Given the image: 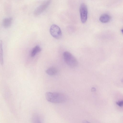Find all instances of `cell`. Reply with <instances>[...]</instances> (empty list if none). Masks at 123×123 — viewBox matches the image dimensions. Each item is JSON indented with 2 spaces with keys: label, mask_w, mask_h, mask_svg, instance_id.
I'll use <instances>...</instances> for the list:
<instances>
[{
  "label": "cell",
  "mask_w": 123,
  "mask_h": 123,
  "mask_svg": "<svg viewBox=\"0 0 123 123\" xmlns=\"http://www.w3.org/2000/svg\"><path fill=\"white\" fill-rule=\"evenodd\" d=\"M32 123H42L40 118L37 114H33L32 117Z\"/></svg>",
  "instance_id": "obj_11"
},
{
  "label": "cell",
  "mask_w": 123,
  "mask_h": 123,
  "mask_svg": "<svg viewBox=\"0 0 123 123\" xmlns=\"http://www.w3.org/2000/svg\"><path fill=\"white\" fill-rule=\"evenodd\" d=\"M83 123H90L89 122L86 120H84L83 121Z\"/></svg>",
  "instance_id": "obj_14"
},
{
  "label": "cell",
  "mask_w": 123,
  "mask_h": 123,
  "mask_svg": "<svg viewBox=\"0 0 123 123\" xmlns=\"http://www.w3.org/2000/svg\"><path fill=\"white\" fill-rule=\"evenodd\" d=\"M50 3V0L46 1L37 6L34 11V14L37 15L42 13L48 8Z\"/></svg>",
  "instance_id": "obj_5"
},
{
  "label": "cell",
  "mask_w": 123,
  "mask_h": 123,
  "mask_svg": "<svg viewBox=\"0 0 123 123\" xmlns=\"http://www.w3.org/2000/svg\"><path fill=\"white\" fill-rule=\"evenodd\" d=\"M50 32L52 36L56 39H59L62 36V33L61 29L58 26L55 24H53L51 26Z\"/></svg>",
  "instance_id": "obj_3"
},
{
  "label": "cell",
  "mask_w": 123,
  "mask_h": 123,
  "mask_svg": "<svg viewBox=\"0 0 123 123\" xmlns=\"http://www.w3.org/2000/svg\"><path fill=\"white\" fill-rule=\"evenodd\" d=\"M116 104L117 105L120 107H122L123 106V102L122 100L117 102Z\"/></svg>",
  "instance_id": "obj_12"
},
{
  "label": "cell",
  "mask_w": 123,
  "mask_h": 123,
  "mask_svg": "<svg viewBox=\"0 0 123 123\" xmlns=\"http://www.w3.org/2000/svg\"><path fill=\"white\" fill-rule=\"evenodd\" d=\"M12 18L11 17L6 18H4L2 22L3 26L6 28L9 27L12 23Z\"/></svg>",
  "instance_id": "obj_7"
},
{
  "label": "cell",
  "mask_w": 123,
  "mask_h": 123,
  "mask_svg": "<svg viewBox=\"0 0 123 123\" xmlns=\"http://www.w3.org/2000/svg\"><path fill=\"white\" fill-rule=\"evenodd\" d=\"M111 19L110 16L106 13L102 14L100 16L99 18L100 21L103 23H107L109 22Z\"/></svg>",
  "instance_id": "obj_6"
},
{
  "label": "cell",
  "mask_w": 123,
  "mask_h": 123,
  "mask_svg": "<svg viewBox=\"0 0 123 123\" xmlns=\"http://www.w3.org/2000/svg\"><path fill=\"white\" fill-rule=\"evenodd\" d=\"M57 72V69L54 67H51L49 68L46 71V73L50 76H53L55 75Z\"/></svg>",
  "instance_id": "obj_9"
},
{
  "label": "cell",
  "mask_w": 123,
  "mask_h": 123,
  "mask_svg": "<svg viewBox=\"0 0 123 123\" xmlns=\"http://www.w3.org/2000/svg\"><path fill=\"white\" fill-rule=\"evenodd\" d=\"M121 31H122V33H123V29H122V30H121Z\"/></svg>",
  "instance_id": "obj_15"
},
{
  "label": "cell",
  "mask_w": 123,
  "mask_h": 123,
  "mask_svg": "<svg viewBox=\"0 0 123 123\" xmlns=\"http://www.w3.org/2000/svg\"><path fill=\"white\" fill-rule=\"evenodd\" d=\"M41 50V49L38 45H37L34 47L32 49L31 51V57H33L38 53Z\"/></svg>",
  "instance_id": "obj_8"
},
{
  "label": "cell",
  "mask_w": 123,
  "mask_h": 123,
  "mask_svg": "<svg viewBox=\"0 0 123 123\" xmlns=\"http://www.w3.org/2000/svg\"><path fill=\"white\" fill-rule=\"evenodd\" d=\"M46 100L53 103L59 104L65 102L66 97L63 93L58 92H47L45 94Z\"/></svg>",
  "instance_id": "obj_1"
},
{
  "label": "cell",
  "mask_w": 123,
  "mask_h": 123,
  "mask_svg": "<svg viewBox=\"0 0 123 123\" xmlns=\"http://www.w3.org/2000/svg\"><path fill=\"white\" fill-rule=\"evenodd\" d=\"M63 56L65 62L69 66L73 68L77 66L78 62L77 60L70 53L65 51L63 53Z\"/></svg>",
  "instance_id": "obj_2"
},
{
  "label": "cell",
  "mask_w": 123,
  "mask_h": 123,
  "mask_svg": "<svg viewBox=\"0 0 123 123\" xmlns=\"http://www.w3.org/2000/svg\"><path fill=\"white\" fill-rule=\"evenodd\" d=\"M80 12L81 22L82 23H85L87 19L88 11L87 5L85 3H83L80 4Z\"/></svg>",
  "instance_id": "obj_4"
},
{
  "label": "cell",
  "mask_w": 123,
  "mask_h": 123,
  "mask_svg": "<svg viewBox=\"0 0 123 123\" xmlns=\"http://www.w3.org/2000/svg\"><path fill=\"white\" fill-rule=\"evenodd\" d=\"M0 63L1 65L4 63L3 43L1 40L0 41Z\"/></svg>",
  "instance_id": "obj_10"
},
{
  "label": "cell",
  "mask_w": 123,
  "mask_h": 123,
  "mask_svg": "<svg viewBox=\"0 0 123 123\" xmlns=\"http://www.w3.org/2000/svg\"><path fill=\"white\" fill-rule=\"evenodd\" d=\"M96 89L95 88L92 87L91 89V91L92 92H94L96 91Z\"/></svg>",
  "instance_id": "obj_13"
}]
</instances>
